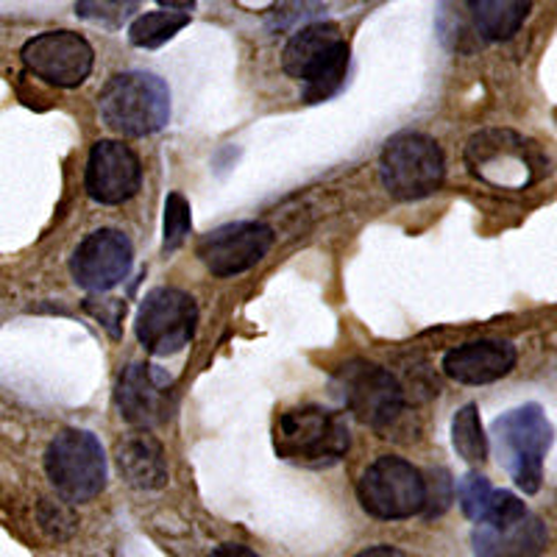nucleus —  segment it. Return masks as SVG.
<instances>
[{
    "label": "nucleus",
    "instance_id": "1",
    "mask_svg": "<svg viewBox=\"0 0 557 557\" xmlns=\"http://www.w3.org/2000/svg\"><path fill=\"white\" fill-rule=\"evenodd\" d=\"M273 446L282 460L305 469H330L348 455L351 432L343 412L305 405L278 416Z\"/></svg>",
    "mask_w": 557,
    "mask_h": 557
},
{
    "label": "nucleus",
    "instance_id": "2",
    "mask_svg": "<svg viewBox=\"0 0 557 557\" xmlns=\"http://www.w3.org/2000/svg\"><path fill=\"white\" fill-rule=\"evenodd\" d=\"M351 62L348 42L337 23H312L296 32L282 53V67L290 78L305 82V98L321 103L343 87Z\"/></svg>",
    "mask_w": 557,
    "mask_h": 557
},
{
    "label": "nucleus",
    "instance_id": "3",
    "mask_svg": "<svg viewBox=\"0 0 557 557\" xmlns=\"http://www.w3.org/2000/svg\"><path fill=\"white\" fill-rule=\"evenodd\" d=\"M101 117L123 137H148L171 121V89L153 73H117L98 96Z\"/></svg>",
    "mask_w": 557,
    "mask_h": 557
},
{
    "label": "nucleus",
    "instance_id": "4",
    "mask_svg": "<svg viewBox=\"0 0 557 557\" xmlns=\"http://www.w3.org/2000/svg\"><path fill=\"white\" fill-rule=\"evenodd\" d=\"M496 449L505 471L524 494H539L544 460L552 446V424L539 405H524L496 418Z\"/></svg>",
    "mask_w": 557,
    "mask_h": 557
},
{
    "label": "nucleus",
    "instance_id": "5",
    "mask_svg": "<svg viewBox=\"0 0 557 557\" xmlns=\"http://www.w3.org/2000/svg\"><path fill=\"white\" fill-rule=\"evenodd\" d=\"M332 391L360 424L371 430H391L405 412V391L399 380L368 360H351L337 368Z\"/></svg>",
    "mask_w": 557,
    "mask_h": 557
},
{
    "label": "nucleus",
    "instance_id": "6",
    "mask_svg": "<svg viewBox=\"0 0 557 557\" xmlns=\"http://www.w3.org/2000/svg\"><path fill=\"white\" fill-rule=\"evenodd\" d=\"M385 190L399 201H418L441 190L446 178V159L441 146L426 134H396L380 159Z\"/></svg>",
    "mask_w": 557,
    "mask_h": 557
},
{
    "label": "nucleus",
    "instance_id": "7",
    "mask_svg": "<svg viewBox=\"0 0 557 557\" xmlns=\"http://www.w3.org/2000/svg\"><path fill=\"white\" fill-rule=\"evenodd\" d=\"M45 471L62 499L76 505L96 499L107 487V457L101 441L87 430H62L48 446Z\"/></svg>",
    "mask_w": 557,
    "mask_h": 557
},
{
    "label": "nucleus",
    "instance_id": "8",
    "mask_svg": "<svg viewBox=\"0 0 557 557\" xmlns=\"http://www.w3.org/2000/svg\"><path fill=\"white\" fill-rule=\"evenodd\" d=\"M357 496L368 516L399 521L424 513V474L401 457H376L357 485Z\"/></svg>",
    "mask_w": 557,
    "mask_h": 557
},
{
    "label": "nucleus",
    "instance_id": "9",
    "mask_svg": "<svg viewBox=\"0 0 557 557\" xmlns=\"http://www.w3.org/2000/svg\"><path fill=\"white\" fill-rule=\"evenodd\" d=\"M196 298L176 287H157L137 312V341L153 357L178 355L196 335Z\"/></svg>",
    "mask_w": 557,
    "mask_h": 557
},
{
    "label": "nucleus",
    "instance_id": "10",
    "mask_svg": "<svg viewBox=\"0 0 557 557\" xmlns=\"http://www.w3.org/2000/svg\"><path fill=\"white\" fill-rule=\"evenodd\" d=\"M471 541L476 557H541L549 544V532L519 496L505 491L494 516L476 524Z\"/></svg>",
    "mask_w": 557,
    "mask_h": 557
},
{
    "label": "nucleus",
    "instance_id": "11",
    "mask_svg": "<svg viewBox=\"0 0 557 557\" xmlns=\"http://www.w3.org/2000/svg\"><path fill=\"white\" fill-rule=\"evenodd\" d=\"M23 64L34 76L53 87H82L92 73L96 51L92 45L76 32H45L23 45Z\"/></svg>",
    "mask_w": 557,
    "mask_h": 557
},
{
    "label": "nucleus",
    "instance_id": "12",
    "mask_svg": "<svg viewBox=\"0 0 557 557\" xmlns=\"http://www.w3.org/2000/svg\"><path fill=\"white\" fill-rule=\"evenodd\" d=\"M273 228L257 221H240L226 223V226L209 232L198 243V257L203 265L212 271V276H237V273L248 271L257 262L265 260V253L271 251Z\"/></svg>",
    "mask_w": 557,
    "mask_h": 557
},
{
    "label": "nucleus",
    "instance_id": "13",
    "mask_svg": "<svg viewBox=\"0 0 557 557\" xmlns=\"http://www.w3.org/2000/svg\"><path fill=\"white\" fill-rule=\"evenodd\" d=\"M134 265V248L117 228H98L78 243L70 273L76 285L89 293H107L117 287L128 276Z\"/></svg>",
    "mask_w": 557,
    "mask_h": 557
},
{
    "label": "nucleus",
    "instance_id": "14",
    "mask_svg": "<svg viewBox=\"0 0 557 557\" xmlns=\"http://www.w3.org/2000/svg\"><path fill=\"white\" fill-rule=\"evenodd\" d=\"M173 407H176L173 380L162 374L157 366L134 362L123 371L117 382V410L128 424L148 432L165 424L173 416Z\"/></svg>",
    "mask_w": 557,
    "mask_h": 557
},
{
    "label": "nucleus",
    "instance_id": "15",
    "mask_svg": "<svg viewBox=\"0 0 557 557\" xmlns=\"http://www.w3.org/2000/svg\"><path fill=\"white\" fill-rule=\"evenodd\" d=\"M139 184H143V168L132 148L117 139H101L92 146L84 171V187L92 201L114 207L137 196Z\"/></svg>",
    "mask_w": 557,
    "mask_h": 557
},
{
    "label": "nucleus",
    "instance_id": "16",
    "mask_svg": "<svg viewBox=\"0 0 557 557\" xmlns=\"http://www.w3.org/2000/svg\"><path fill=\"white\" fill-rule=\"evenodd\" d=\"M516 346L507 341H474L451 348L444 357V374L460 385H487L516 368Z\"/></svg>",
    "mask_w": 557,
    "mask_h": 557
},
{
    "label": "nucleus",
    "instance_id": "17",
    "mask_svg": "<svg viewBox=\"0 0 557 557\" xmlns=\"http://www.w3.org/2000/svg\"><path fill=\"white\" fill-rule=\"evenodd\" d=\"M114 460L123 480L139 491H159L168 485V462L162 444L148 432L126 435L114 449Z\"/></svg>",
    "mask_w": 557,
    "mask_h": 557
},
{
    "label": "nucleus",
    "instance_id": "18",
    "mask_svg": "<svg viewBox=\"0 0 557 557\" xmlns=\"http://www.w3.org/2000/svg\"><path fill=\"white\" fill-rule=\"evenodd\" d=\"M466 9L480 39L499 42L519 34L532 9V0H466Z\"/></svg>",
    "mask_w": 557,
    "mask_h": 557
},
{
    "label": "nucleus",
    "instance_id": "19",
    "mask_svg": "<svg viewBox=\"0 0 557 557\" xmlns=\"http://www.w3.org/2000/svg\"><path fill=\"white\" fill-rule=\"evenodd\" d=\"M190 23V14L182 12H146L134 17V23L128 26V42L134 48H146V51H153V48H162L165 42H171L184 26Z\"/></svg>",
    "mask_w": 557,
    "mask_h": 557
},
{
    "label": "nucleus",
    "instance_id": "20",
    "mask_svg": "<svg viewBox=\"0 0 557 557\" xmlns=\"http://www.w3.org/2000/svg\"><path fill=\"white\" fill-rule=\"evenodd\" d=\"M455 494H457V502H460V510L466 513V519H471L474 524H482V521H487L491 516H494V510L499 507L505 491H496V487L487 482V476L471 471V474H466L460 482H457Z\"/></svg>",
    "mask_w": 557,
    "mask_h": 557
},
{
    "label": "nucleus",
    "instance_id": "21",
    "mask_svg": "<svg viewBox=\"0 0 557 557\" xmlns=\"http://www.w3.org/2000/svg\"><path fill=\"white\" fill-rule=\"evenodd\" d=\"M451 444H455L457 455L466 462H474L476 466V462L487 460V435L482 432L476 405H466L451 418Z\"/></svg>",
    "mask_w": 557,
    "mask_h": 557
},
{
    "label": "nucleus",
    "instance_id": "22",
    "mask_svg": "<svg viewBox=\"0 0 557 557\" xmlns=\"http://www.w3.org/2000/svg\"><path fill=\"white\" fill-rule=\"evenodd\" d=\"M437 32H441V37H444V42L449 45L451 51L460 53L474 51L476 45L482 42L469 17L466 0H444L441 14H437Z\"/></svg>",
    "mask_w": 557,
    "mask_h": 557
},
{
    "label": "nucleus",
    "instance_id": "23",
    "mask_svg": "<svg viewBox=\"0 0 557 557\" xmlns=\"http://www.w3.org/2000/svg\"><path fill=\"white\" fill-rule=\"evenodd\" d=\"M143 7V0H76V14L107 28H121Z\"/></svg>",
    "mask_w": 557,
    "mask_h": 557
},
{
    "label": "nucleus",
    "instance_id": "24",
    "mask_svg": "<svg viewBox=\"0 0 557 557\" xmlns=\"http://www.w3.org/2000/svg\"><path fill=\"white\" fill-rule=\"evenodd\" d=\"M193 228V215H190V203L182 193H171L165 198V243L162 248L165 251H176Z\"/></svg>",
    "mask_w": 557,
    "mask_h": 557
},
{
    "label": "nucleus",
    "instance_id": "25",
    "mask_svg": "<svg viewBox=\"0 0 557 557\" xmlns=\"http://www.w3.org/2000/svg\"><path fill=\"white\" fill-rule=\"evenodd\" d=\"M455 502V482L446 471H432L430 480H424V513L441 516L446 507Z\"/></svg>",
    "mask_w": 557,
    "mask_h": 557
},
{
    "label": "nucleus",
    "instance_id": "26",
    "mask_svg": "<svg viewBox=\"0 0 557 557\" xmlns=\"http://www.w3.org/2000/svg\"><path fill=\"white\" fill-rule=\"evenodd\" d=\"M209 557H260V555L243 544H223V546H218V549L212 552Z\"/></svg>",
    "mask_w": 557,
    "mask_h": 557
},
{
    "label": "nucleus",
    "instance_id": "27",
    "mask_svg": "<svg viewBox=\"0 0 557 557\" xmlns=\"http://www.w3.org/2000/svg\"><path fill=\"white\" fill-rule=\"evenodd\" d=\"M159 7H165V12H182L190 14L196 9V0H157Z\"/></svg>",
    "mask_w": 557,
    "mask_h": 557
},
{
    "label": "nucleus",
    "instance_id": "28",
    "mask_svg": "<svg viewBox=\"0 0 557 557\" xmlns=\"http://www.w3.org/2000/svg\"><path fill=\"white\" fill-rule=\"evenodd\" d=\"M355 557H407L405 552H399L396 549V546H371V549H366V552H360V555H355Z\"/></svg>",
    "mask_w": 557,
    "mask_h": 557
}]
</instances>
